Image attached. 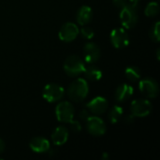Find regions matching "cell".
Here are the masks:
<instances>
[{"label":"cell","instance_id":"1","mask_svg":"<svg viewBox=\"0 0 160 160\" xmlns=\"http://www.w3.org/2000/svg\"><path fill=\"white\" fill-rule=\"evenodd\" d=\"M67 93L70 100L74 102H82L86 98L89 93L87 81L82 78H78L74 80L68 88Z\"/></svg>","mask_w":160,"mask_h":160},{"label":"cell","instance_id":"2","mask_svg":"<svg viewBox=\"0 0 160 160\" xmlns=\"http://www.w3.org/2000/svg\"><path fill=\"white\" fill-rule=\"evenodd\" d=\"M138 4L137 3H130L121 8L120 11V22L125 29H131L135 27L139 21L138 15Z\"/></svg>","mask_w":160,"mask_h":160},{"label":"cell","instance_id":"3","mask_svg":"<svg viewBox=\"0 0 160 160\" xmlns=\"http://www.w3.org/2000/svg\"><path fill=\"white\" fill-rule=\"evenodd\" d=\"M85 69V64L79 56L70 55L64 62L65 72L71 77H76L83 73Z\"/></svg>","mask_w":160,"mask_h":160},{"label":"cell","instance_id":"4","mask_svg":"<svg viewBox=\"0 0 160 160\" xmlns=\"http://www.w3.org/2000/svg\"><path fill=\"white\" fill-rule=\"evenodd\" d=\"M152 110L153 105L148 99H135L130 104V113L133 117H146L152 112Z\"/></svg>","mask_w":160,"mask_h":160},{"label":"cell","instance_id":"5","mask_svg":"<svg viewBox=\"0 0 160 160\" xmlns=\"http://www.w3.org/2000/svg\"><path fill=\"white\" fill-rule=\"evenodd\" d=\"M75 109L68 101H61L55 108V116L59 122L70 123L74 119Z\"/></svg>","mask_w":160,"mask_h":160},{"label":"cell","instance_id":"6","mask_svg":"<svg viewBox=\"0 0 160 160\" xmlns=\"http://www.w3.org/2000/svg\"><path fill=\"white\" fill-rule=\"evenodd\" d=\"M65 95V89L57 83H48L42 91L43 98L50 103L60 101Z\"/></svg>","mask_w":160,"mask_h":160},{"label":"cell","instance_id":"7","mask_svg":"<svg viewBox=\"0 0 160 160\" xmlns=\"http://www.w3.org/2000/svg\"><path fill=\"white\" fill-rule=\"evenodd\" d=\"M139 89L141 93L147 98H155L159 92L158 82L150 77L141 79L139 82Z\"/></svg>","mask_w":160,"mask_h":160},{"label":"cell","instance_id":"8","mask_svg":"<svg viewBox=\"0 0 160 160\" xmlns=\"http://www.w3.org/2000/svg\"><path fill=\"white\" fill-rule=\"evenodd\" d=\"M110 39L112 45L116 49H124L128 46L130 38L125 28H115L111 32Z\"/></svg>","mask_w":160,"mask_h":160},{"label":"cell","instance_id":"9","mask_svg":"<svg viewBox=\"0 0 160 160\" xmlns=\"http://www.w3.org/2000/svg\"><path fill=\"white\" fill-rule=\"evenodd\" d=\"M86 128L93 136H102L106 133L107 126L102 118L98 115H90L86 119Z\"/></svg>","mask_w":160,"mask_h":160},{"label":"cell","instance_id":"10","mask_svg":"<svg viewBox=\"0 0 160 160\" xmlns=\"http://www.w3.org/2000/svg\"><path fill=\"white\" fill-rule=\"evenodd\" d=\"M79 34H80V29L78 25L74 22H68L61 26L58 32V37L60 40L64 42H71L76 39Z\"/></svg>","mask_w":160,"mask_h":160},{"label":"cell","instance_id":"11","mask_svg":"<svg viewBox=\"0 0 160 160\" xmlns=\"http://www.w3.org/2000/svg\"><path fill=\"white\" fill-rule=\"evenodd\" d=\"M83 56L84 61L89 65L98 62L101 56L99 46L94 42H87L83 47Z\"/></svg>","mask_w":160,"mask_h":160},{"label":"cell","instance_id":"12","mask_svg":"<svg viewBox=\"0 0 160 160\" xmlns=\"http://www.w3.org/2000/svg\"><path fill=\"white\" fill-rule=\"evenodd\" d=\"M109 103L103 97H96L86 104V109L95 115L103 114L108 110Z\"/></svg>","mask_w":160,"mask_h":160},{"label":"cell","instance_id":"13","mask_svg":"<svg viewBox=\"0 0 160 160\" xmlns=\"http://www.w3.org/2000/svg\"><path fill=\"white\" fill-rule=\"evenodd\" d=\"M68 135H69V132L68 128L63 126H59L52 133V136H51L52 142L54 145H57V146L64 145L68 140Z\"/></svg>","mask_w":160,"mask_h":160},{"label":"cell","instance_id":"14","mask_svg":"<svg viewBox=\"0 0 160 160\" xmlns=\"http://www.w3.org/2000/svg\"><path fill=\"white\" fill-rule=\"evenodd\" d=\"M29 146L33 152L38 153V154H43V153H46L50 150L51 145H50V142L46 138L36 137V138L31 140Z\"/></svg>","mask_w":160,"mask_h":160},{"label":"cell","instance_id":"15","mask_svg":"<svg viewBox=\"0 0 160 160\" xmlns=\"http://www.w3.org/2000/svg\"><path fill=\"white\" fill-rule=\"evenodd\" d=\"M133 93H134V88L131 85L128 83H123L116 88L114 97L117 102H125L133 96Z\"/></svg>","mask_w":160,"mask_h":160},{"label":"cell","instance_id":"16","mask_svg":"<svg viewBox=\"0 0 160 160\" xmlns=\"http://www.w3.org/2000/svg\"><path fill=\"white\" fill-rule=\"evenodd\" d=\"M93 18V10L89 6H82L79 8L76 19L80 25H86L88 24Z\"/></svg>","mask_w":160,"mask_h":160},{"label":"cell","instance_id":"17","mask_svg":"<svg viewBox=\"0 0 160 160\" xmlns=\"http://www.w3.org/2000/svg\"><path fill=\"white\" fill-rule=\"evenodd\" d=\"M83 73L85 76V80L90 81V82H98V81L101 80V78L103 76L101 69L92 64H90V66H88V67H85Z\"/></svg>","mask_w":160,"mask_h":160},{"label":"cell","instance_id":"18","mask_svg":"<svg viewBox=\"0 0 160 160\" xmlns=\"http://www.w3.org/2000/svg\"><path fill=\"white\" fill-rule=\"evenodd\" d=\"M125 75H126L127 79L131 82H139L142 78V72H141L140 68L135 66L128 67L125 70Z\"/></svg>","mask_w":160,"mask_h":160},{"label":"cell","instance_id":"19","mask_svg":"<svg viewBox=\"0 0 160 160\" xmlns=\"http://www.w3.org/2000/svg\"><path fill=\"white\" fill-rule=\"evenodd\" d=\"M124 114V110L119 105H114L109 112V120L112 124H117Z\"/></svg>","mask_w":160,"mask_h":160},{"label":"cell","instance_id":"20","mask_svg":"<svg viewBox=\"0 0 160 160\" xmlns=\"http://www.w3.org/2000/svg\"><path fill=\"white\" fill-rule=\"evenodd\" d=\"M159 13V5L158 2H149L144 9V14L147 17H156Z\"/></svg>","mask_w":160,"mask_h":160},{"label":"cell","instance_id":"21","mask_svg":"<svg viewBox=\"0 0 160 160\" xmlns=\"http://www.w3.org/2000/svg\"><path fill=\"white\" fill-rule=\"evenodd\" d=\"M150 38L152 40L156 42H159L160 40V22H157L150 30Z\"/></svg>","mask_w":160,"mask_h":160},{"label":"cell","instance_id":"22","mask_svg":"<svg viewBox=\"0 0 160 160\" xmlns=\"http://www.w3.org/2000/svg\"><path fill=\"white\" fill-rule=\"evenodd\" d=\"M80 33L82 34V36L86 38V39H91L94 38L95 36V32L94 30L89 27V26H85V25H82V28L80 30Z\"/></svg>","mask_w":160,"mask_h":160},{"label":"cell","instance_id":"23","mask_svg":"<svg viewBox=\"0 0 160 160\" xmlns=\"http://www.w3.org/2000/svg\"><path fill=\"white\" fill-rule=\"evenodd\" d=\"M69 124H70V128H71V129H72L73 131H75V132H79V131H81V130H82V126H81V124H80L78 121H74V120H72Z\"/></svg>","mask_w":160,"mask_h":160},{"label":"cell","instance_id":"24","mask_svg":"<svg viewBox=\"0 0 160 160\" xmlns=\"http://www.w3.org/2000/svg\"><path fill=\"white\" fill-rule=\"evenodd\" d=\"M113 5L118 8H123L128 4V0H112Z\"/></svg>","mask_w":160,"mask_h":160},{"label":"cell","instance_id":"25","mask_svg":"<svg viewBox=\"0 0 160 160\" xmlns=\"http://www.w3.org/2000/svg\"><path fill=\"white\" fill-rule=\"evenodd\" d=\"M80 116H81V118H82L83 120H86V119L90 116V112H89L87 109H84V110H82V111L81 112Z\"/></svg>","mask_w":160,"mask_h":160},{"label":"cell","instance_id":"26","mask_svg":"<svg viewBox=\"0 0 160 160\" xmlns=\"http://www.w3.org/2000/svg\"><path fill=\"white\" fill-rule=\"evenodd\" d=\"M5 147H6L5 142L2 139H0V154H2L5 151Z\"/></svg>","mask_w":160,"mask_h":160},{"label":"cell","instance_id":"27","mask_svg":"<svg viewBox=\"0 0 160 160\" xmlns=\"http://www.w3.org/2000/svg\"><path fill=\"white\" fill-rule=\"evenodd\" d=\"M139 1L140 0H128V2H130V3H137V4H138Z\"/></svg>","mask_w":160,"mask_h":160}]
</instances>
